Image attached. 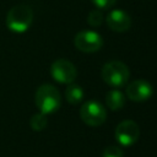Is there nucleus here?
<instances>
[{
	"label": "nucleus",
	"instance_id": "f257e3e1",
	"mask_svg": "<svg viewBox=\"0 0 157 157\" xmlns=\"http://www.w3.org/2000/svg\"><path fill=\"white\" fill-rule=\"evenodd\" d=\"M33 22V10L27 4L12 6L6 15V27L13 33L26 32Z\"/></svg>",
	"mask_w": 157,
	"mask_h": 157
},
{
	"label": "nucleus",
	"instance_id": "f03ea898",
	"mask_svg": "<svg viewBox=\"0 0 157 157\" xmlns=\"http://www.w3.org/2000/svg\"><path fill=\"white\" fill-rule=\"evenodd\" d=\"M34 102L39 112L47 115L59 109L61 103V97L55 86L44 83L37 88L34 94Z\"/></svg>",
	"mask_w": 157,
	"mask_h": 157
},
{
	"label": "nucleus",
	"instance_id": "7ed1b4c3",
	"mask_svg": "<svg viewBox=\"0 0 157 157\" xmlns=\"http://www.w3.org/2000/svg\"><path fill=\"white\" fill-rule=\"evenodd\" d=\"M129 76L130 72L128 66L119 60L108 61L102 67V78L110 87L118 88L126 85Z\"/></svg>",
	"mask_w": 157,
	"mask_h": 157
},
{
	"label": "nucleus",
	"instance_id": "20e7f679",
	"mask_svg": "<svg viewBox=\"0 0 157 157\" xmlns=\"http://www.w3.org/2000/svg\"><path fill=\"white\" fill-rule=\"evenodd\" d=\"M80 117L86 125L99 126L105 121L107 110L97 101H87L80 108Z\"/></svg>",
	"mask_w": 157,
	"mask_h": 157
},
{
	"label": "nucleus",
	"instance_id": "39448f33",
	"mask_svg": "<svg viewBox=\"0 0 157 157\" xmlns=\"http://www.w3.org/2000/svg\"><path fill=\"white\" fill-rule=\"evenodd\" d=\"M50 75L56 82L70 85L75 81L77 70L71 61L66 59H58L50 65Z\"/></svg>",
	"mask_w": 157,
	"mask_h": 157
},
{
	"label": "nucleus",
	"instance_id": "423d86ee",
	"mask_svg": "<svg viewBox=\"0 0 157 157\" xmlns=\"http://www.w3.org/2000/svg\"><path fill=\"white\" fill-rule=\"evenodd\" d=\"M74 44L80 52L94 53L102 48L103 39L102 36L94 31H80L74 38Z\"/></svg>",
	"mask_w": 157,
	"mask_h": 157
},
{
	"label": "nucleus",
	"instance_id": "0eeeda50",
	"mask_svg": "<svg viewBox=\"0 0 157 157\" xmlns=\"http://www.w3.org/2000/svg\"><path fill=\"white\" fill-rule=\"evenodd\" d=\"M140 136V128L134 120H123L115 128V139L121 146L134 145Z\"/></svg>",
	"mask_w": 157,
	"mask_h": 157
},
{
	"label": "nucleus",
	"instance_id": "6e6552de",
	"mask_svg": "<svg viewBox=\"0 0 157 157\" xmlns=\"http://www.w3.org/2000/svg\"><path fill=\"white\" fill-rule=\"evenodd\" d=\"M125 92L130 101L144 102V101H147L152 96L153 88H152L151 83L145 80H135V81H131L130 83H128Z\"/></svg>",
	"mask_w": 157,
	"mask_h": 157
},
{
	"label": "nucleus",
	"instance_id": "1a4fd4ad",
	"mask_svg": "<svg viewBox=\"0 0 157 157\" xmlns=\"http://www.w3.org/2000/svg\"><path fill=\"white\" fill-rule=\"evenodd\" d=\"M105 21H107L108 27L112 31H114V32H125L131 26V18H130V16L125 11H123L120 9L112 10L107 15Z\"/></svg>",
	"mask_w": 157,
	"mask_h": 157
},
{
	"label": "nucleus",
	"instance_id": "9d476101",
	"mask_svg": "<svg viewBox=\"0 0 157 157\" xmlns=\"http://www.w3.org/2000/svg\"><path fill=\"white\" fill-rule=\"evenodd\" d=\"M105 103H107L109 109L119 110L125 104V97L119 90H112L105 96Z\"/></svg>",
	"mask_w": 157,
	"mask_h": 157
},
{
	"label": "nucleus",
	"instance_id": "9b49d317",
	"mask_svg": "<svg viewBox=\"0 0 157 157\" xmlns=\"http://www.w3.org/2000/svg\"><path fill=\"white\" fill-rule=\"evenodd\" d=\"M65 98L69 103L71 104H77L82 101L83 98V90L81 86L75 85V83H70L66 90H65Z\"/></svg>",
	"mask_w": 157,
	"mask_h": 157
},
{
	"label": "nucleus",
	"instance_id": "f8f14e48",
	"mask_svg": "<svg viewBox=\"0 0 157 157\" xmlns=\"http://www.w3.org/2000/svg\"><path fill=\"white\" fill-rule=\"evenodd\" d=\"M47 123H48L47 115L40 113V112L33 114L31 117V120H29V125H31L32 130H34V131H42L47 126Z\"/></svg>",
	"mask_w": 157,
	"mask_h": 157
},
{
	"label": "nucleus",
	"instance_id": "ddd939ff",
	"mask_svg": "<svg viewBox=\"0 0 157 157\" xmlns=\"http://www.w3.org/2000/svg\"><path fill=\"white\" fill-rule=\"evenodd\" d=\"M87 22H88V25L90 26H92V27H98V26H101L102 25V22H103V15H102V12H101V10H92L90 13H88V16H87Z\"/></svg>",
	"mask_w": 157,
	"mask_h": 157
},
{
	"label": "nucleus",
	"instance_id": "4468645a",
	"mask_svg": "<svg viewBox=\"0 0 157 157\" xmlns=\"http://www.w3.org/2000/svg\"><path fill=\"white\" fill-rule=\"evenodd\" d=\"M102 157H124V152L118 146H108L103 150Z\"/></svg>",
	"mask_w": 157,
	"mask_h": 157
},
{
	"label": "nucleus",
	"instance_id": "2eb2a0df",
	"mask_svg": "<svg viewBox=\"0 0 157 157\" xmlns=\"http://www.w3.org/2000/svg\"><path fill=\"white\" fill-rule=\"evenodd\" d=\"M117 0H92V2L97 6V9L99 10H105V9H110Z\"/></svg>",
	"mask_w": 157,
	"mask_h": 157
}]
</instances>
